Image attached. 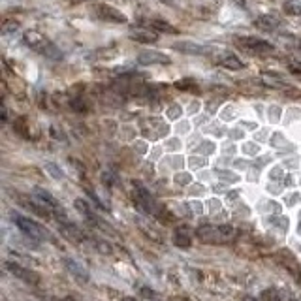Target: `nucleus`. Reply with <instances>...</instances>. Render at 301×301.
<instances>
[{
  "mask_svg": "<svg viewBox=\"0 0 301 301\" xmlns=\"http://www.w3.org/2000/svg\"><path fill=\"white\" fill-rule=\"evenodd\" d=\"M290 70L294 73H301V62H294V64H290Z\"/></svg>",
  "mask_w": 301,
  "mask_h": 301,
  "instance_id": "obj_22",
  "label": "nucleus"
},
{
  "mask_svg": "<svg viewBox=\"0 0 301 301\" xmlns=\"http://www.w3.org/2000/svg\"><path fill=\"white\" fill-rule=\"evenodd\" d=\"M6 269L12 273L13 277L21 278V280L28 282V284H36L38 280H40V277H38L34 271H30V269H24L23 265H19V264H6Z\"/></svg>",
  "mask_w": 301,
  "mask_h": 301,
  "instance_id": "obj_6",
  "label": "nucleus"
},
{
  "mask_svg": "<svg viewBox=\"0 0 301 301\" xmlns=\"http://www.w3.org/2000/svg\"><path fill=\"white\" fill-rule=\"evenodd\" d=\"M175 49H177V51H183V53H196V55H209V53H211V49L209 47L198 46V44H190V42L175 44Z\"/></svg>",
  "mask_w": 301,
  "mask_h": 301,
  "instance_id": "obj_9",
  "label": "nucleus"
},
{
  "mask_svg": "<svg viewBox=\"0 0 301 301\" xmlns=\"http://www.w3.org/2000/svg\"><path fill=\"white\" fill-rule=\"evenodd\" d=\"M136 220H138V224H139V228L143 230L145 233H147V237H151V239H155V241H158V243H160V241H162V237H158V233L157 232H155V230L151 228H147V226H145V222L143 220H141V218H136Z\"/></svg>",
  "mask_w": 301,
  "mask_h": 301,
  "instance_id": "obj_18",
  "label": "nucleus"
},
{
  "mask_svg": "<svg viewBox=\"0 0 301 301\" xmlns=\"http://www.w3.org/2000/svg\"><path fill=\"white\" fill-rule=\"evenodd\" d=\"M34 196H36L38 200L44 204V207H49V209H59L57 200H55L47 190H44V188H34Z\"/></svg>",
  "mask_w": 301,
  "mask_h": 301,
  "instance_id": "obj_10",
  "label": "nucleus"
},
{
  "mask_svg": "<svg viewBox=\"0 0 301 301\" xmlns=\"http://www.w3.org/2000/svg\"><path fill=\"white\" fill-rule=\"evenodd\" d=\"M143 294H145V298H155V296H153V292H151V290H147V288H143Z\"/></svg>",
  "mask_w": 301,
  "mask_h": 301,
  "instance_id": "obj_23",
  "label": "nucleus"
},
{
  "mask_svg": "<svg viewBox=\"0 0 301 301\" xmlns=\"http://www.w3.org/2000/svg\"><path fill=\"white\" fill-rule=\"evenodd\" d=\"M24 36V42L30 46L32 49H36V51H42V53H51V49H55L51 44H49L46 38L42 36L40 32H36V30H26L23 34ZM53 55V53H51Z\"/></svg>",
  "mask_w": 301,
  "mask_h": 301,
  "instance_id": "obj_3",
  "label": "nucleus"
},
{
  "mask_svg": "<svg viewBox=\"0 0 301 301\" xmlns=\"http://www.w3.org/2000/svg\"><path fill=\"white\" fill-rule=\"evenodd\" d=\"M60 230H62V233H66V237H68V239H72V241H81L83 239V233L75 228L73 224H70V222H64V224L60 226Z\"/></svg>",
  "mask_w": 301,
  "mask_h": 301,
  "instance_id": "obj_13",
  "label": "nucleus"
},
{
  "mask_svg": "<svg viewBox=\"0 0 301 301\" xmlns=\"http://www.w3.org/2000/svg\"><path fill=\"white\" fill-rule=\"evenodd\" d=\"M164 2H168V4H171V0H164Z\"/></svg>",
  "mask_w": 301,
  "mask_h": 301,
  "instance_id": "obj_26",
  "label": "nucleus"
},
{
  "mask_svg": "<svg viewBox=\"0 0 301 301\" xmlns=\"http://www.w3.org/2000/svg\"><path fill=\"white\" fill-rule=\"evenodd\" d=\"M224 68H228V70H241L245 64H243V60H239L235 55H232V53H228L224 59H222V62H220Z\"/></svg>",
  "mask_w": 301,
  "mask_h": 301,
  "instance_id": "obj_14",
  "label": "nucleus"
},
{
  "mask_svg": "<svg viewBox=\"0 0 301 301\" xmlns=\"http://www.w3.org/2000/svg\"><path fill=\"white\" fill-rule=\"evenodd\" d=\"M17 28H19V23H15V21H13V23L4 24V26H2V32H4V34H8L10 30H17Z\"/></svg>",
  "mask_w": 301,
  "mask_h": 301,
  "instance_id": "obj_20",
  "label": "nucleus"
},
{
  "mask_svg": "<svg viewBox=\"0 0 301 301\" xmlns=\"http://www.w3.org/2000/svg\"><path fill=\"white\" fill-rule=\"evenodd\" d=\"M130 38H132L134 42H139V44H155L158 40V34H151V32H145V30H138V32H134V34H130Z\"/></svg>",
  "mask_w": 301,
  "mask_h": 301,
  "instance_id": "obj_12",
  "label": "nucleus"
},
{
  "mask_svg": "<svg viewBox=\"0 0 301 301\" xmlns=\"http://www.w3.org/2000/svg\"><path fill=\"white\" fill-rule=\"evenodd\" d=\"M46 171H47L53 179H62V177H64L62 169H60L57 164H53V162H47V164H46Z\"/></svg>",
  "mask_w": 301,
  "mask_h": 301,
  "instance_id": "obj_17",
  "label": "nucleus"
},
{
  "mask_svg": "<svg viewBox=\"0 0 301 301\" xmlns=\"http://www.w3.org/2000/svg\"><path fill=\"white\" fill-rule=\"evenodd\" d=\"M139 64H169V57L158 53V51H145L138 57Z\"/></svg>",
  "mask_w": 301,
  "mask_h": 301,
  "instance_id": "obj_7",
  "label": "nucleus"
},
{
  "mask_svg": "<svg viewBox=\"0 0 301 301\" xmlns=\"http://www.w3.org/2000/svg\"><path fill=\"white\" fill-rule=\"evenodd\" d=\"M64 264H66V269H68V271L72 273L73 277H75V280H79V282H83V284L87 282V280H89V273H87V271H85L83 267L77 264L75 260H70V258H66V260H64Z\"/></svg>",
  "mask_w": 301,
  "mask_h": 301,
  "instance_id": "obj_8",
  "label": "nucleus"
},
{
  "mask_svg": "<svg viewBox=\"0 0 301 301\" xmlns=\"http://www.w3.org/2000/svg\"><path fill=\"white\" fill-rule=\"evenodd\" d=\"M256 24L262 26V28H275L278 24V19L273 15H262V17L256 19Z\"/></svg>",
  "mask_w": 301,
  "mask_h": 301,
  "instance_id": "obj_15",
  "label": "nucleus"
},
{
  "mask_svg": "<svg viewBox=\"0 0 301 301\" xmlns=\"http://www.w3.org/2000/svg\"><path fill=\"white\" fill-rule=\"evenodd\" d=\"M151 26L157 30V32H168V34H179V30L173 26V24H169V23H166L164 19H153L151 21Z\"/></svg>",
  "mask_w": 301,
  "mask_h": 301,
  "instance_id": "obj_11",
  "label": "nucleus"
},
{
  "mask_svg": "<svg viewBox=\"0 0 301 301\" xmlns=\"http://www.w3.org/2000/svg\"><path fill=\"white\" fill-rule=\"evenodd\" d=\"M235 2H237V4H239L241 8H245V0H235Z\"/></svg>",
  "mask_w": 301,
  "mask_h": 301,
  "instance_id": "obj_24",
  "label": "nucleus"
},
{
  "mask_svg": "<svg viewBox=\"0 0 301 301\" xmlns=\"http://www.w3.org/2000/svg\"><path fill=\"white\" fill-rule=\"evenodd\" d=\"M96 12L100 19H104V21H111V23H126L128 21L124 13L115 10L113 6H108V4H98Z\"/></svg>",
  "mask_w": 301,
  "mask_h": 301,
  "instance_id": "obj_4",
  "label": "nucleus"
},
{
  "mask_svg": "<svg viewBox=\"0 0 301 301\" xmlns=\"http://www.w3.org/2000/svg\"><path fill=\"white\" fill-rule=\"evenodd\" d=\"M12 220L21 228V232H24V235H28L32 239H47L49 237L47 230L38 226L34 220H28V218L21 217L19 213H12Z\"/></svg>",
  "mask_w": 301,
  "mask_h": 301,
  "instance_id": "obj_1",
  "label": "nucleus"
},
{
  "mask_svg": "<svg viewBox=\"0 0 301 301\" xmlns=\"http://www.w3.org/2000/svg\"><path fill=\"white\" fill-rule=\"evenodd\" d=\"M262 83L267 85V87H271V89H280V91H284V93H290L292 96H301L300 89H296V87H292V85L284 83V81H280V79H278V77H275V75L264 73V75H262Z\"/></svg>",
  "mask_w": 301,
  "mask_h": 301,
  "instance_id": "obj_5",
  "label": "nucleus"
},
{
  "mask_svg": "<svg viewBox=\"0 0 301 301\" xmlns=\"http://www.w3.org/2000/svg\"><path fill=\"white\" fill-rule=\"evenodd\" d=\"M175 245H177V247H183V249H186V247H190V239H188L186 235L177 233V235H175Z\"/></svg>",
  "mask_w": 301,
  "mask_h": 301,
  "instance_id": "obj_19",
  "label": "nucleus"
},
{
  "mask_svg": "<svg viewBox=\"0 0 301 301\" xmlns=\"http://www.w3.org/2000/svg\"><path fill=\"white\" fill-rule=\"evenodd\" d=\"M122 301H136V300H134V298H124Z\"/></svg>",
  "mask_w": 301,
  "mask_h": 301,
  "instance_id": "obj_25",
  "label": "nucleus"
},
{
  "mask_svg": "<svg viewBox=\"0 0 301 301\" xmlns=\"http://www.w3.org/2000/svg\"><path fill=\"white\" fill-rule=\"evenodd\" d=\"M284 12L290 13V15H301V4L300 2H296V0H286Z\"/></svg>",
  "mask_w": 301,
  "mask_h": 301,
  "instance_id": "obj_16",
  "label": "nucleus"
},
{
  "mask_svg": "<svg viewBox=\"0 0 301 301\" xmlns=\"http://www.w3.org/2000/svg\"><path fill=\"white\" fill-rule=\"evenodd\" d=\"M235 44L241 46L245 49H251V51H273V46L269 42H265L262 38H254V36H237L235 38Z\"/></svg>",
  "mask_w": 301,
  "mask_h": 301,
  "instance_id": "obj_2",
  "label": "nucleus"
},
{
  "mask_svg": "<svg viewBox=\"0 0 301 301\" xmlns=\"http://www.w3.org/2000/svg\"><path fill=\"white\" fill-rule=\"evenodd\" d=\"M98 249H100V253H106V254H109L111 253V245H108V243H98Z\"/></svg>",
  "mask_w": 301,
  "mask_h": 301,
  "instance_id": "obj_21",
  "label": "nucleus"
}]
</instances>
